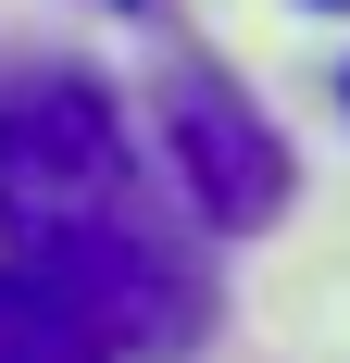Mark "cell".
<instances>
[{
  "mask_svg": "<svg viewBox=\"0 0 350 363\" xmlns=\"http://www.w3.org/2000/svg\"><path fill=\"white\" fill-rule=\"evenodd\" d=\"M213 326V276L138 201L0 225V363H175Z\"/></svg>",
  "mask_w": 350,
  "mask_h": 363,
  "instance_id": "obj_1",
  "label": "cell"
},
{
  "mask_svg": "<svg viewBox=\"0 0 350 363\" xmlns=\"http://www.w3.org/2000/svg\"><path fill=\"white\" fill-rule=\"evenodd\" d=\"M113 201H138L125 113H113L88 75H13V88H0V225L113 213Z\"/></svg>",
  "mask_w": 350,
  "mask_h": 363,
  "instance_id": "obj_2",
  "label": "cell"
},
{
  "mask_svg": "<svg viewBox=\"0 0 350 363\" xmlns=\"http://www.w3.org/2000/svg\"><path fill=\"white\" fill-rule=\"evenodd\" d=\"M163 176H175V201H188L213 238H263V225L300 201L288 138H276L213 63H175V75H163Z\"/></svg>",
  "mask_w": 350,
  "mask_h": 363,
  "instance_id": "obj_3",
  "label": "cell"
}]
</instances>
